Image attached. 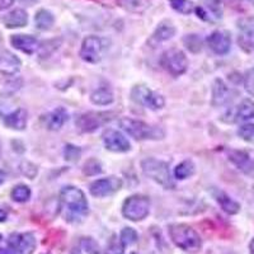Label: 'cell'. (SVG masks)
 <instances>
[{"mask_svg":"<svg viewBox=\"0 0 254 254\" xmlns=\"http://www.w3.org/2000/svg\"><path fill=\"white\" fill-rule=\"evenodd\" d=\"M183 44H185L186 49L190 50L192 54H198V52L202 51L203 41L198 35L192 33V35L185 36V38H183Z\"/></svg>","mask_w":254,"mask_h":254,"instance_id":"31","label":"cell"},{"mask_svg":"<svg viewBox=\"0 0 254 254\" xmlns=\"http://www.w3.org/2000/svg\"><path fill=\"white\" fill-rule=\"evenodd\" d=\"M238 44L243 51L251 52L254 51V17L242 18L238 22Z\"/></svg>","mask_w":254,"mask_h":254,"instance_id":"13","label":"cell"},{"mask_svg":"<svg viewBox=\"0 0 254 254\" xmlns=\"http://www.w3.org/2000/svg\"><path fill=\"white\" fill-rule=\"evenodd\" d=\"M120 240L124 244V247L133 246L139 240V234H137V231L135 229L124 228L121 230V233H120Z\"/></svg>","mask_w":254,"mask_h":254,"instance_id":"34","label":"cell"},{"mask_svg":"<svg viewBox=\"0 0 254 254\" xmlns=\"http://www.w3.org/2000/svg\"><path fill=\"white\" fill-rule=\"evenodd\" d=\"M59 206L67 222L80 224L89 214L85 193L75 186H65L59 194Z\"/></svg>","mask_w":254,"mask_h":254,"instance_id":"1","label":"cell"},{"mask_svg":"<svg viewBox=\"0 0 254 254\" xmlns=\"http://www.w3.org/2000/svg\"><path fill=\"white\" fill-rule=\"evenodd\" d=\"M80 156H81L80 147L72 144L65 145V149H64V158H65V160H67V162L70 163H75L78 162Z\"/></svg>","mask_w":254,"mask_h":254,"instance_id":"36","label":"cell"},{"mask_svg":"<svg viewBox=\"0 0 254 254\" xmlns=\"http://www.w3.org/2000/svg\"><path fill=\"white\" fill-rule=\"evenodd\" d=\"M90 101L95 106H108L115 102V94L110 88H98L90 94Z\"/></svg>","mask_w":254,"mask_h":254,"instance_id":"24","label":"cell"},{"mask_svg":"<svg viewBox=\"0 0 254 254\" xmlns=\"http://www.w3.org/2000/svg\"><path fill=\"white\" fill-rule=\"evenodd\" d=\"M5 177H6L5 173H4V172L0 169V186L4 183V181H5Z\"/></svg>","mask_w":254,"mask_h":254,"instance_id":"43","label":"cell"},{"mask_svg":"<svg viewBox=\"0 0 254 254\" xmlns=\"http://www.w3.org/2000/svg\"><path fill=\"white\" fill-rule=\"evenodd\" d=\"M244 88L249 94L254 97V67L248 70L244 75Z\"/></svg>","mask_w":254,"mask_h":254,"instance_id":"40","label":"cell"},{"mask_svg":"<svg viewBox=\"0 0 254 254\" xmlns=\"http://www.w3.org/2000/svg\"><path fill=\"white\" fill-rule=\"evenodd\" d=\"M120 127L127 135L137 141H146V140L158 141L165 137V131L162 127L153 126L140 120L130 119V117H124L120 120Z\"/></svg>","mask_w":254,"mask_h":254,"instance_id":"3","label":"cell"},{"mask_svg":"<svg viewBox=\"0 0 254 254\" xmlns=\"http://www.w3.org/2000/svg\"><path fill=\"white\" fill-rule=\"evenodd\" d=\"M122 188V181L115 176L107 177V178L97 179L94 182L90 183L89 192L93 197H98V198H103V197H108L115 194L116 192H119Z\"/></svg>","mask_w":254,"mask_h":254,"instance_id":"11","label":"cell"},{"mask_svg":"<svg viewBox=\"0 0 254 254\" xmlns=\"http://www.w3.org/2000/svg\"><path fill=\"white\" fill-rule=\"evenodd\" d=\"M254 119V102L251 99H244L235 110V121H249Z\"/></svg>","mask_w":254,"mask_h":254,"instance_id":"26","label":"cell"},{"mask_svg":"<svg viewBox=\"0 0 254 254\" xmlns=\"http://www.w3.org/2000/svg\"><path fill=\"white\" fill-rule=\"evenodd\" d=\"M15 0H0V12H3L5 9L10 8L14 4Z\"/></svg>","mask_w":254,"mask_h":254,"instance_id":"41","label":"cell"},{"mask_svg":"<svg viewBox=\"0 0 254 254\" xmlns=\"http://www.w3.org/2000/svg\"><path fill=\"white\" fill-rule=\"evenodd\" d=\"M45 254H49V253H45Z\"/></svg>","mask_w":254,"mask_h":254,"instance_id":"50","label":"cell"},{"mask_svg":"<svg viewBox=\"0 0 254 254\" xmlns=\"http://www.w3.org/2000/svg\"><path fill=\"white\" fill-rule=\"evenodd\" d=\"M160 65L172 76L183 75L188 69V59L179 49H169L162 54Z\"/></svg>","mask_w":254,"mask_h":254,"instance_id":"9","label":"cell"},{"mask_svg":"<svg viewBox=\"0 0 254 254\" xmlns=\"http://www.w3.org/2000/svg\"><path fill=\"white\" fill-rule=\"evenodd\" d=\"M108 42L98 36H88L81 42L79 56L88 64H98L103 59L104 52L107 51Z\"/></svg>","mask_w":254,"mask_h":254,"instance_id":"6","label":"cell"},{"mask_svg":"<svg viewBox=\"0 0 254 254\" xmlns=\"http://www.w3.org/2000/svg\"><path fill=\"white\" fill-rule=\"evenodd\" d=\"M22 67V61L10 51H0V72L4 75H15Z\"/></svg>","mask_w":254,"mask_h":254,"instance_id":"18","label":"cell"},{"mask_svg":"<svg viewBox=\"0 0 254 254\" xmlns=\"http://www.w3.org/2000/svg\"><path fill=\"white\" fill-rule=\"evenodd\" d=\"M10 44L14 49L24 52L27 55H33L35 52L38 51V47H40V41L35 36L23 35V33L13 35L10 37Z\"/></svg>","mask_w":254,"mask_h":254,"instance_id":"17","label":"cell"},{"mask_svg":"<svg viewBox=\"0 0 254 254\" xmlns=\"http://www.w3.org/2000/svg\"><path fill=\"white\" fill-rule=\"evenodd\" d=\"M168 233L174 246L187 253H197L202 247L199 234L188 224H171Z\"/></svg>","mask_w":254,"mask_h":254,"instance_id":"2","label":"cell"},{"mask_svg":"<svg viewBox=\"0 0 254 254\" xmlns=\"http://www.w3.org/2000/svg\"><path fill=\"white\" fill-rule=\"evenodd\" d=\"M102 172H103V168H102V163L99 162L98 159H89V160H87L85 164L83 165V173L88 177L98 176Z\"/></svg>","mask_w":254,"mask_h":254,"instance_id":"33","label":"cell"},{"mask_svg":"<svg viewBox=\"0 0 254 254\" xmlns=\"http://www.w3.org/2000/svg\"><path fill=\"white\" fill-rule=\"evenodd\" d=\"M1 22H3L6 28H22V27H26L27 23H28V14H27L24 9L17 8L12 12H9L6 15H4Z\"/></svg>","mask_w":254,"mask_h":254,"instance_id":"21","label":"cell"},{"mask_svg":"<svg viewBox=\"0 0 254 254\" xmlns=\"http://www.w3.org/2000/svg\"><path fill=\"white\" fill-rule=\"evenodd\" d=\"M214 197L215 199H216V202L220 205V207L222 208V211H225L226 214L235 215L240 211L239 203H238L235 199L231 198L229 194H226L225 192H222V190H215Z\"/></svg>","mask_w":254,"mask_h":254,"instance_id":"23","label":"cell"},{"mask_svg":"<svg viewBox=\"0 0 254 254\" xmlns=\"http://www.w3.org/2000/svg\"><path fill=\"white\" fill-rule=\"evenodd\" d=\"M207 46L216 55H226L231 49V36L228 31L217 29L214 31L206 40Z\"/></svg>","mask_w":254,"mask_h":254,"instance_id":"14","label":"cell"},{"mask_svg":"<svg viewBox=\"0 0 254 254\" xmlns=\"http://www.w3.org/2000/svg\"><path fill=\"white\" fill-rule=\"evenodd\" d=\"M78 254H101V248L98 243L93 238H81L79 242V249L76 252Z\"/></svg>","mask_w":254,"mask_h":254,"instance_id":"28","label":"cell"},{"mask_svg":"<svg viewBox=\"0 0 254 254\" xmlns=\"http://www.w3.org/2000/svg\"><path fill=\"white\" fill-rule=\"evenodd\" d=\"M1 240H3V235L0 234V242H1Z\"/></svg>","mask_w":254,"mask_h":254,"instance_id":"47","label":"cell"},{"mask_svg":"<svg viewBox=\"0 0 254 254\" xmlns=\"http://www.w3.org/2000/svg\"><path fill=\"white\" fill-rule=\"evenodd\" d=\"M249 253L254 254V238H253V239H252L251 244H249Z\"/></svg>","mask_w":254,"mask_h":254,"instance_id":"44","label":"cell"},{"mask_svg":"<svg viewBox=\"0 0 254 254\" xmlns=\"http://www.w3.org/2000/svg\"><path fill=\"white\" fill-rule=\"evenodd\" d=\"M115 112L108 111H90V112L81 113L78 116L75 124L78 130L84 133H92L97 131L99 127L104 126L107 122L115 119Z\"/></svg>","mask_w":254,"mask_h":254,"instance_id":"7","label":"cell"},{"mask_svg":"<svg viewBox=\"0 0 254 254\" xmlns=\"http://www.w3.org/2000/svg\"><path fill=\"white\" fill-rule=\"evenodd\" d=\"M3 41V36H1V32H0V42Z\"/></svg>","mask_w":254,"mask_h":254,"instance_id":"46","label":"cell"},{"mask_svg":"<svg viewBox=\"0 0 254 254\" xmlns=\"http://www.w3.org/2000/svg\"><path fill=\"white\" fill-rule=\"evenodd\" d=\"M196 173V165L192 160L186 159L183 162L179 163L176 168H174V178L179 179V181H185V179L190 178Z\"/></svg>","mask_w":254,"mask_h":254,"instance_id":"27","label":"cell"},{"mask_svg":"<svg viewBox=\"0 0 254 254\" xmlns=\"http://www.w3.org/2000/svg\"><path fill=\"white\" fill-rule=\"evenodd\" d=\"M61 45V38H52V40L45 41L42 44H40L38 47V54L41 58H49L51 54L56 51Z\"/></svg>","mask_w":254,"mask_h":254,"instance_id":"32","label":"cell"},{"mask_svg":"<svg viewBox=\"0 0 254 254\" xmlns=\"http://www.w3.org/2000/svg\"><path fill=\"white\" fill-rule=\"evenodd\" d=\"M35 23L40 31H50L55 24V15L47 9H40L35 15Z\"/></svg>","mask_w":254,"mask_h":254,"instance_id":"25","label":"cell"},{"mask_svg":"<svg viewBox=\"0 0 254 254\" xmlns=\"http://www.w3.org/2000/svg\"><path fill=\"white\" fill-rule=\"evenodd\" d=\"M131 99L135 102L136 104H140L142 107L149 108L151 111H159L164 108L165 99L162 94L154 92L150 88H147L146 85H135L131 89Z\"/></svg>","mask_w":254,"mask_h":254,"instance_id":"8","label":"cell"},{"mask_svg":"<svg viewBox=\"0 0 254 254\" xmlns=\"http://www.w3.org/2000/svg\"><path fill=\"white\" fill-rule=\"evenodd\" d=\"M6 217H8V214H6V212L3 210V208H0V222L5 221Z\"/></svg>","mask_w":254,"mask_h":254,"instance_id":"42","label":"cell"},{"mask_svg":"<svg viewBox=\"0 0 254 254\" xmlns=\"http://www.w3.org/2000/svg\"><path fill=\"white\" fill-rule=\"evenodd\" d=\"M31 188L28 187L27 185H17L12 190V196L13 201L15 202H19V203H24L27 202L29 198H31Z\"/></svg>","mask_w":254,"mask_h":254,"instance_id":"29","label":"cell"},{"mask_svg":"<svg viewBox=\"0 0 254 254\" xmlns=\"http://www.w3.org/2000/svg\"><path fill=\"white\" fill-rule=\"evenodd\" d=\"M67 120H69V113H67V111L64 107H59L46 116L45 124H46V127L49 130L58 131L60 130L64 125L66 124Z\"/></svg>","mask_w":254,"mask_h":254,"instance_id":"22","label":"cell"},{"mask_svg":"<svg viewBox=\"0 0 254 254\" xmlns=\"http://www.w3.org/2000/svg\"><path fill=\"white\" fill-rule=\"evenodd\" d=\"M131 254H136V253H131Z\"/></svg>","mask_w":254,"mask_h":254,"instance_id":"49","label":"cell"},{"mask_svg":"<svg viewBox=\"0 0 254 254\" xmlns=\"http://www.w3.org/2000/svg\"><path fill=\"white\" fill-rule=\"evenodd\" d=\"M150 212V198L144 194H132L125 199L122 215L133 222L142 221Z\"/></svg>","mask_w":254,"mask_h":254,"instance_id":"5","label":"cell"},{"mask_svg":"<svg viewBox=\"0 0 254 254\" xmlns=\"http://www.w3.org/2000/svg\"><path fill=\"white\" fill-rule=\"evenodd\" d=\"M238 135L242 137L244 141L254 144V124H246L239 127Z\"/></svg>","mask_w":254,"mask_h":254,"instance_id":"38","label":"cell"},{"mask_svg":"<svg viewBox=\"0 0 254 254\" xmlns=\"http://www.w3.org/2000/svg\"><path fill=\"white\" fill-rule=\"evenodd\" d=\"M0 154H1V151H0Z\"/></svg>","mask_w":254,"mask_h":254,"instance_id":"51","label":"cell"},{"mask_svg":"<svg viewBox=\"0 0 254 254\" xmlns=\"http://www.w3.org/2000/svg\"><path fill=\"white\" fill-rule=\"evenodd\" d=\"M177 28L173 24V22L171 20H162L160 23L158 24V27L155 28V31L151 33V36L147 40V45L153 49L158 47L159 45H162L163 42H167V41L172 40V38L176 36Z\"/></svg>","mask_w":254,"mask_h":254,"instance_id":"15","label":"cell"},{"mask_svg":"<svg viewBox=\"0 0 254 254\" xmlns=\"http://www.w3.org/2000/svg\"><path fill=\"white\" fill-rule=\"evenodd\" d=\"M233 98V92L230 88L226 85L221 79H216L212 85V106L214 107H221L224 104L231 101Z\"/></svg>","mask_w":254,"mask_h":254,"instance_id":"19","label":"cell"},{"mask_svg":"<svg viewBox=\"0 0 254 254\" xmlns=\"http://www.w3.org/2000/svg\"><path fill=\"white\" fill-rule=\"evenodd\" d=\"M141 171L147 178L162 186L165 190H174L176 183L172 177L169 164L164 160H159L155 158H146L141 162Z\"/></svg>","mask_w":254,"mask_h":254,"instance_id":"4","label":"cell"},{"mask_svg":"<svg viewBox=\"0 0 254 254\" xmlns=\"http://www.w3.org/2000/svg\"><path fill=\"white\" fill-rule=\"evenodd\" d=\"M0 254H12V252L5 247V248H0Z\"/></svg>","mask_w":254,"mask_h":254,"instance_id":"45","label":"cell"},{"mask_svg":"<svg viewBox=\"0 0 254 254\" xmlns=\"http://www.w3.org/2000/svg\"><path fill=\"white\" fill-rule=\"evenodd\" d=\"M249 1H251V3L253 4V5H254V0H249Z\"/></svg>","mask_w":254,"mask_h":254,"instance_id":"48","label":"cell"},{"mask_svg":"<svg viewBox=\"0 0 254 254\" xmlns=\"http://www.w3.org/2000/svg\"><path fill=\"white\" fill-rule=\"evenodd\" d=\"M103 144L106 149L112 153H127L131 150V144L126 136L119 130L108 128L103 132Z\"/></svg>","mask_w":254,"mask_h":254,"instance_id":"12","label":"cell"},{"mask_svg":"<svg viewBox=\"0 0 254 254\" xmlns=\"http://www.w3.org/2000/svg\"><path fill=\"white\" fill-rule=\"evenodd\" d=\"M125 247L121 243L120 238L117 235H112L107 244V249H106V254H124Z\"/></svg>","mask_w":254,"mask_h":254,"instance_id":"37","label":"cell"},{"mask_svg":"<svg viewBox=\"0 0 254 254\" xmlns=\"http://www.w3.org/2000/svg\"><path fill=\"white\" fill-rule=\"evenodd\" d=\"M37 240L32 233H13L9 235L6 248L12 254H33Z\"/></svg>","mask_w":254,"mask_h":254,"instance_id":"10","label":"cell"},{"mask_svg":"<svg viewBox=\"0 0 254 254\" xmlns=\"http://www.w3.org/2000/svg\"><path fill=\"white\" fill-rule=\"evenodd\" d=\"M169 3H171V6L177 13L183 15L193 13L194 8H196L193 1H190V0H169Z\"/></svg>","mask_w":254,"mask_h":254,"instance_id":"30","label":"cell"},{"mask_svg":"<svg viewBox=\"0 0 254 254\" xmlns=\"http://www.w3.org/2000/svg\"><path fill=\"white\" fill-rule=\"evenodd\" d=\"M119 5L127 12H141L146 6V3L145 0H119Z\"/></svg>","mask_w":254,"mask_h":254,"instance_id":"35","label":"cell"},{"mask_svg":"<svg viewBox=\"0 0 254 254\" xmlns=\"http://www.w3.org/2000/svg\"><path fill=\"white\" fill-rule=\"evenodd\" d=\"M19 169H20V172H22V174L29 179H35L38 174L37 165L33 164V163H31V162H27V160H24V162L20 163Z\"/></svg>","mask_w":254,"mask_h":254,"instance_id":"39","label":"cell"},{"mask_svg":"<svg viewBox=\"0 0 254 254\" xmlns=\"http://www.w3.org/2000/svg\"><path fill=\"white\" fill-rule=\"evenodd\" d=\"M27 122H28V115L24 108H18L4 116V125L15 131H23L27 127Z\"/></svg>","mask_w":254,"mask_h":254,"instance_id":"20","label":"cell"},{"mask_svg":"<svg viewBox=\"0 0 254 254\" xmlns=\"http://www.w3.org/2000/svg\"><path fill=\"white\" fill-rule=\"evenodd\" d=\"M228 158L243 174L254 179V163L246 151L230 150L228 153Z\"/></svg>","mask_w":254,"mask_h":254,"instance_id":"16","label":"cell"}]
</instances>
